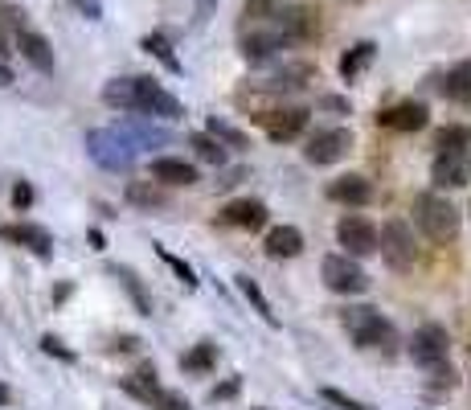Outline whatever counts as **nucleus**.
Instances as JSON below:
<instances>
[{
	"mask_svg": "<svg viewBox=\"0 0 471 410\" xmlns=\"http://www.w3.org/2000/svg\"><path fill=\"white\" fill-rule=\"evenodd\" d=\"M189 148L197 152V161L214 164V169H222V164L230 161V148H222V144H217L209 131H193V136H189Z\"/></svg>",
	"mask_w": 471,
	"mask_h": 410,
	"instance_id": "obj_26",
	"label": "nucleus"
},
{
	"mask_svg": "<svg viewBox=\"0 0 471 410\" xmlns=\"http://www.w3.org/2000/svg\"><path fill=\"white\" fill-rule=\"evenodd\" d=\"M377 255L389 263V271H414L418 259H422L414 226L402 222V217H389L386 226L377 230Z\"/></svg>",
	"mask_w": 471,
	"mask_h": 410,
	"instance_id": "obj_4",
	"label": "nucleus"
},
{
	"mask_svg": "<svg viewBox=\"0 0 471 410\" xmlns=\"http://www.w3.org/2000/svg\"><path fill=\"white\" fill-rule=\"evenodd\" d=\"M152 406H156V410H193L184 394H172V390H161V398L152 402Z\"/></svg>",
	"mask_w": 471,
	"mask_h": 410,
	"instance_id": "obj_36",
	"label": "nucleus"
},
{
	"mask_svg": "<svg viewBox=\"0 0 471 410\" xmlns=\"http://www.w3.org/2000/svg\"><path fill=\"white\" fill-rule=\"evenodd\" d=\"M430 386H435V390H455V386H459V378H455V369L443 361V366L430 369Z\"/></svg>",
	"mask_w": 471,
	"mask_h": 410,
	"instance_id": "obj_35",
	"label": "nucleus"
},
{
	"mask_svg": "<svg viewBox=\"0 0 471 410\" xmlns=\"http://www.w3.org/2000/svg\"><path fill=\"white\" fill-rule=\"evenodd\" d=\"M234 283H238V292L247 296V304H250V308H255V312L263 316V320H267L271 328H279V316L271 312V300H267V296H263V288H258V283L250 280V275H238Z\"/></svg>",
	"mask_w": 471,
	"mask_h": 410,
	"instance_id": "obj_29",
	"label": "nucleus"
},
{
	"mask_svg": "<svg viewBox=\"0 0 471 410\" xmlns=\"http://www.w3.org/2000/svg\"><path fill=\"white\" fill-rule=\"evenodd\" d=\"M238 390H242V378H230V382H222V386L209 390V402H230Z\"/></svg>",
	"mask_w": 471,
	"mask_h": 410,
	"instance_id": "obj_38",
	"label": "nucleus"
},
{
	"mask_svg": "<svg viewBox=\"0 0 471 410\" xmlns=\"http://www.w3.org/2000/svg\"><path fill=\"white\" fill-rule=\"evenodd\" d=\"M139 45H144V50H148V54L156 58V62H161L164 70H169V75H181V70H184V66H181V58L172 54V42L164 37V33H148V37H144Z\"/></svg>",
	"mask_w": 471,
	"mask_h": 410,
	"instance_id": "obj_27",
	"label": "nucleus"
},
{
	"mask_svg": "<svg viewBox=\"0 0 471 410\" xmlns=\"http://www.w3.org/2000/svg\"><path fill=\"white\" fill-rule=\"evenodd\" d=\"M414 222H418V230L435 242V247H451V242L459 238V230H463L459 209H455L443 193H418L414 197Z\"/></svg>",
	"mask_w": 471,
	"mask_h": 410,
	"instance_id": "obj_3",
	"label": "nucleus"
},
{
	"mask_svg": "<svg viewBox=\"0 0 471 410\" xmlns=\"http://www.w3.org/2000/svg\"><path fill=\"white\" fill-rule=\"evenodd\" d=\"M217 357H222V349H217L214 341H197V345L181 357V369L184 374H209V369H217Z\"/></svg>",
	"mask_w": 471,
	"mask_h": 410,
	"instance_id": "obj_25",
	"label": "nucleus"
},
{
	"mask_svg": "<svg viewBox=\"0 0 471 410\" xmlns=\"http://www.w3.org/2000/svg\"><path fill=\"white\" fill-rule=\"evenodd\" d=\"M4 17H9L12 29H25V9H17V4H4Z\"/></svg>",
	"mask_w": 471,
	"mask_h": 410,
	"instance_id": "obj_40",
	"label": "nucleus"
},
{
	"mask_svg": "<svg viewBox=\"0 0 471 410\" xmlns=\"http://www.w3.org/2000/svg\"><path fill=\"white\" fill-rule=\"evenodd\" d=\"M17 50L25 54V62L33 66V70H42V75H50L54 70V50H50V42H45L37 29H17Z\"/></svg>",
	"mask_w": 471,
	"mask_h": 410,
	"instance_id": "obj_18",
	"label": "nucleus"
},
{
	"mask_svg": "<svg viewBox=\"0 0 471 410\" xmlns=\"http://www.w3.org/2000/svg\"><path fill=\"white\" fill-rule=\"evenodd\" d=\"M152 177L161 185H172V189H189V185L201 181L193 161H181V156H161V161H152Z\"/></svg>",
	"mask_w": 471,
	"mask_h": 410,
	"instance_id": "obj_17",
	"label": "nucleus"
},
{
	"mask_svg": "<svg viewBox=\"0 0 471 410\" xmlns=\"http://www.w3.org/2000/svg\"><path fill=\"white\" fill-rule=\"evenodd\" d=\"M156 255H161V259L169 263V271H172V275H177V280H181L184 288H189V292H193V288H197V271L189 267V263H184V259H177V255H172L169 247H161V242H156Z\"/></svg>",
	"mask_w": 471,
	"mask_h": 410,
	"instance_id": "obj_33",
	"label": "nucleus"
},
{
	"mask_svg": "<svg viewBox=\"0 0 471 410\" xmlns=\"http://www.w3.org/2000/svg\"><path fill=\"white\" fill-rule=\"evenodd\" d=\"M0 238H4V242H12V247L33 250L37 259H50V255H54V238L45 234L42 226H29V222H17V226H0Z\"/></svg>",
	"mask_w": 471,
	"mask_h": 410,
	"instance_id": "obj_16",
	"label": "nucleus"
},
{
	"mask_svg": "<svg viewBox=\"0 0 471 410\" xmlns=\"http://www.w3.org/2000/svg\"><path fill=\"white\" fill-rule=\"evenodd\" d=\"M12 205H17V209H29V205H33V185L29 181L12 185Z\"/></svg>",
	"mask_w": 471,
	"mask_h": 410,
	"instance_id": "obj_39",
	"label": "nucleus"
},
{
	"mask_svg": "<svg viewBox=\"0 0 471 410\" xmlns=\"http://www.w3.org/2000/svg\"><path fill=\"white\" fill-rule=\"evenodd\" d=\"M214 9H217V0H197V21H209Z\"/></svg>",
	"mask_w": 471,
	"mask_h": 410,
	"instance_id": "obj_41",
	"label": "nucleus"
},
{
	"mask_svg": "<svg viewBox=\"0 0 471 410\" xmlns=\"http://www.w3.org/2000/svg\"><path fill=\"white\" fill-rule=\"evenodd\" d=\"M4 54H9V33L0 29V58H4Z\"/></svg>",
	"mask_w": 471,
	"mask_h": 410,
	"instance_id": "obj_47",
	"label": "nucleus"
},
{
	"mask_svg": "<svg viewBox=\"0 0 471 410\" xmlns=\"http://www.w3.org/2000/svg\"><path fill=\"white\" fill-rule=\"evenodd\" d=\"M316 83V66L308 62H287L283 70H275V75L263 83V91H303Z\"/></svg>",
	"mask_w": 471,
	"mask_h": 410,
	"instance_id": "obj_20",
	"label": "nucleus"
},
{
	"mask_svg": "<svg viewBox=\"0 0 471 410\" xmlns=\"http://www.w3.org/2000/svg\"><path fill=\"white\" fill-rule=\"evenodd\" d=\"M42 353L58 357V361H75V349H66L58 336H42Z\"/></svg>",
	"mask_w": 471,
	"mask_h": 410,
	"instance_id": "obj_37",
	"label": "nucleus"
},
{
	"mask_svg": "<svg viewBox=\"0 0 471 410\" xmlns=\"http://www.w3.org/2000/svg\"><path fill=\"white\" fill-rule=\"evenodd\" d=\"M439 91L451 99V103H467V107H471V62L451 66L447 75H443Z\"/></svg>",
	"mask_w": 471,
	"mask_h": 410,
	"instance_id": "obj_22",
	"label": "nucleus"
},
{
	"mask_svg": "<svg viewBox=\"0 0 471 410\" xmlns=\"http://www.w3.org/2000/svg\"><path fill=\"white\" fill-rule=\"evenodd\" d=\"M205 131L214 136L222 148H230V152H247L250 148V136L242 128H234V123H225V119H217V115H209L205 119Z\"/></svg>",
	"mask_w": 471,
	"mask_h": 410,
	"instance_id": "obj_24",
	"label": "nucleus"
},
{
	"mask_svg": "<svg viewBox=\"0 0 471 410\" xmlns=\"http://www.w3.org/2000/svg\"><path fill=\"white\" fill-rule=\"evenodd\" d=\"M4 402H9V386H4V382H0V406H4Z\"/></svg>",
	"mask_w": 471,
	"mask_h": 410,
	"instance_id": "obj_48",
	"label": "nucleus"
},
{
	"mask_svg": "<svg viewBox=\"0 0 471 410\" xmlns=\"http://www.w3.org/2000/svg\"><path fill=\"white\" fill-rule=\"evenodd\" d=\"M103 103L115 111H136V115H148V119H177L184 115L181 99L169 95V91L156 83V78H111L107 87H103Z\"/></svg>",
	"mask_w": 471,
	"mask_h": 410,
	"instance_id": "obj_1",
	"label": "nucleus"
},
{
	"mask_svg": "<svg viewBox=\"0 0 471 410\" xmlns=\"http://www.w3.org/2000/svg\"><path fill=\"white\" fill-rule=\"evenodd\" d=\"M136 345H139L136 336H119V341H115V345H111V349H115V353H131V349H136Z\"/></svg>",
	"mask_w": 471,
	"mask_h": 410,
	"instance_id": "obj_44",
	"label": "nucleus"
},
{
	"mask_svg": "<svg viewBox=\"0 0 471 410\" xmlns=\"http://www.w3.org/2000/svg\"><path fill=\"white\" fill-rule=\"evenodd\" d=\"M128 201L139 205V209H156V205H164L169 197H164L161 181H128Z\"/></svg>",
	"mask_w": 471,
	"mask_h": 410,
	"instance_id": "obj_30",
	"label": "nucleus"
},
{
	"mask_svg": "<svg viewBox=\"0 0 471 410\" xmlns=\"http://www.w3.org/2000/svg\"><path fill=\"white\" fill-rule=\"evenodd\" d=\"M287 0H247L242 4V25H263V21H271L279 9H283Z\"/></svg>",
	"mask_w": 471,
	"mask_h": 410,
	"instance_id": "obj_31",
	"label": "nucleus"
},
{
	"mask_svg": "<svg viewBox=\"0 0 471 410\" xmlns=\"http://www.w3.org/2000/svg\"><path fill=\"white\" fill-rule=\"evenodd\" d=\"M12 83H17V78H12V70L0 62V87H12Z\"/></svg>",
	"mask_w": 471,
	"mask_h": 410,
	"instance_id": "obj_46",
	"label": "nucleus"
},
{
	"mask_svg": "<svg viewBox=\"0 0 471 410\" xmlns=\"http://www.w3.org/2000/svg\"><path fill=\"white\" fill-rule=\"evenodd\" d=\"M217 222L222 226H234V230H263L271 222V209L267 201H258V197H238V201H230L217 214Z\"/></svg>",
	"mask_w": 471,
	"mask_h": 410,
	"instance_id": "obj_14",
	"label": "nucleus"
},
{
	"mask_svg": "<svg viewBox=\"0 0 471 410\" xmlns=\"http://www.w3.org/2000/svg\"><path fill=\"white\" fill-rule=\"evenodd\" d=\"M447 353H451V336L443 324H422V328H414V336H410V357H414V366L435 369L447 361Z\"/></svg>",
	"mask_w": 471,
	"mask_h": 410,
	"instance_id": "obj_10",
	"label": "nucleus"
},
{
	"mask_svg": "<svg viewBox=\"0 0 471 410\" xmlns=\"http://www.w3.org/2000/svg\"><path fill=\"white\" fill-rule=\"evenodd\" d=\"M435 152H471V128L467 123H447L435 131Z\"/></svg>",
	"mask_w": 471,
	"mask_h": 410,
	"instance_id": "obj_28",
	"label": "nucleus"
},
{
	"mask_svg": "<svg viewBox=\"0 0 471 410\" xmlns=\"http://www.w3.org/2000/svg\"><path fill=\"white\" fill-rule=\"evenodd\" d=\"M324 12L316 9V4H283L279 9V29H283V37H287V45H303L311 42V37H320L324 21H320Z\"/></svg>",
	"mask_w": 471,
	"mask_h": 410,
	"instance_id": "obj_8",
	"label": "nucleus"
},
{
	"mask_svg": "<svg viewBox=\"0 0 471 410\" xmlns=\"http://www.w3.org/2000/svg\"><path fill=\"white\" fill-rule=\"evenodd\" d=\"M349 152H353V131L349 128H324V131H316V136H308V144H303V161L316 164V169H328V164H341Z\"/></svg>",
	"mask_w": 471,
	"mask_h": 410,
	"instance_id": "obj_7",
	"label": "nucleus"
},
{
	"mask_svg": "<svg viewBox=\"0 0 471 410\" xmlns=\"http://www.w3.org/2000/svg\"><path fill=\"white\" fill-rule=\"evenodd\" d=\"M328 197H333L336 205H349V209H361V205H369L373 201V181L369 177H357V173H349V177H336L333 185H328Z\"/></svg>",
	"mask_w": 471,
	"mask_h": 410,
	"instance_id": "obj_15",
	"label": "nucleus"
},
{
	"mask_svg": "<svg viewBox=\"0 0 471 410\" xmlns=\"http://www.w3.org/2000/svg\"><path fill=\"white\" fill-rule=\"evenodd\" d=\"M320 107H328V111H349V103H344V99H336V95H324Z\"/></svg>",
	"mask_w": 471,
	"mask_h": 410,
	"instance_id": "obj_42",
	"label": "nucleus"
},
{
	"mask_svg": "<svg viewBox=\"0 0 471 410\" xmlns=\"http://www.w3.org/2000/svg\"><path fill=\"white\" fill-rule=\"evenodd\" d=\"M471 181V152H435L430 185L435 189H463Z\"/></svg>",
	"mask_w": 471,
	"mask_h": 410,
	"instance_id": "obj_12",
	"label": "nucleus"
},
{
	"mask_svg": "<svg viewBox=\"0 0 471 410\" xmlns=\"http://www.w3.org/2000/svg\"><path fill=\"white\" fill-rule=\"evenodd\" d=\"M320 275H324V288L336 296H365L369 292V271L353 259V255H328L320 263Z\"/></svg>",
	"mask_w": 471,
	"mask_h": 410,
	"instance_id": "obj_6",
	"label": "nucleus"
},
{
	"mask_svg": "<svg viewBox=\"0 0 471 410\" xmlns=\"http://www.w3.org/2000/svg\"><path fill=\"white\" fill-rule=\"evenodd\" d=\"M336 242L344 247V255L369 259V255H377V226L365 214H344L336 222Z\"/></svg>",
	"mask_w": 471,
	"mask_h": 410,
	"instance_id": "obj_9",
	"label": "nucleus"
},
{
	"mask_svg": "<svg viewBox=\"0 0 471 410\" xmlns=\"http://www.w3.org/2000/svg\"><path fill=\"white\" fill-rule=\"evenodd\" d=\"M308 119H311L308 107H275V111H263L258 123L267 128L271 144H291V140H300L303 131H308Z\"/></svg>",
	"mask_w": 471,
	"mask_h": 410,
	"instance_id": "obj_11",
	"label": "nucleus"
},
{
	"mask_svg": "<svg viewBox=\"0 0 471 410\" xmlns=\"http://www.w3.org/2000/svg\"><path fill=\"white\" fill-rule=\"evenodd\" d=\"M86 152H90V161H95L98 169H107V173H128L131 164H136V144L119 128L90 131V136H86Z\"/></svg>",
	"mask_w": 471,
	"mask_h": 410,
	"instance_id": "obj_5",
	"label": "nucleus"
},
{
	"mask_svg": "<svg viewBox=\"0 0 471 410\" xmlns=\"http://www.w3.org/2000/svg\"><path fill=\"white\" fill-rule=\"evenodd\" d=\"M373 58H377V45L373 42H357L353 50L341 58V78H344V83H357V78L373 66Z\"/></svg>",
	"mask_w": 471,
	"mask_h": 410,
	"instance_id": "obj_23",
	"label": "nucleus"
},
{
	"mask_svg": "<svg viewBox=\"0 0 471 410\" xmlns=\"http://www.w3.org/2000/svg\"><path fill=\"white\" fill-rule=\"evenodd\" d=\"M430 123V107L427 103H414V99H406V103H394V107L377 111V128L386 131H402V136H410V131H422Z\"/></svg>",
	"mask_w": 471,
	"mask_h": 410,
	"instance_id": "obj_13",
	"label": "nucleus"
},
{
	"mask_svg": "<svg viewBox=\"0 0 471 410\" xmlns=\"http://www.w3.org/2000/svg\"><path fill=\"white\" fill-rule=\"evenodd\" d=\"M75 4L86 12V17H90V21H98V0H75Z\"/></svg>",
	"mask_w": 471,
	"mask_h": 410,
	"instance_id": "obj_43",
	"label": "nucleus"
},
{
	"mask_svg": "<svg viewBox=\"0 0 471 410\" xmlns=\"http://www.w3.org/2000/svg\"><path fill=\"white\" fill-rule=\"evenodd\" d=\"M320 398H324V402H333V406H341V410H369L365 402L349 398V394H344V390H336V386H324V390H320Z\"/></svg>",
	"mask_w": 471,
	"mask_h": 410,
	"instance_id": "obj_34",
	"label": "nucleus"
},
{
	"mask_svg": "<svg viewBox=\"0 0 471 410\" xmlns=\"http://www.w3.org/2000/svg\"><path fill=\"white\" fill-rule=\"evenodd\" d=\"M242 177H247V173H242V169H234V173H225L217 185H222V189H230V185H238V181H242Z\"/></svg>",
	"mask_w": 471,
	"mask_h": 410,
	"instance_id": "obj_45",
	"label": "nucleus"
},
{
	"mask_svg": "<svg viewBox=\"0 0 471 410\" xmlns=\"http://www.w3.org/2000/svg\"><path fill=\"white\" fill-rule=\"evenodd\" d=\"M341 324L344 333L357 341V349H365V353H381V357L397 353V328L377 308H369V304H349L341 312Z\"/></svg>",
	"mask_w": 471,
	"mask_h": 410,
	"instance_id": "obj_2",
	"label": "nucleus"
},
{
	"mask_svg": "<svg viewBox=\"0 0 471 410\" xmlns=\"http://www.w3.org/2000/svg\"><path fill=\"white\" fill-rule=\"evenodd\" d=\"M115 280L123 283V288H128V296H131V300H136V308H139V312H144V316H152V296L144 292V283L136 280V271H128V267H115Z\"/></svg>",
	"mask_w": 471,
	"mask_h": 410,
	"instance_id": "obj_32",
	"label": "nucleus"
},
{
	"mask_svg": "<svg viewBox=\"0 0 471 410\" xmlns=\"http://www.w3.org/2000/svg\"><path fill=\"white\" fill-rule=\"evenodd\" d=\"M123 390H128L131 398H139V402H156L161 398V382H156V366H139L136 374H128L123 378Z\"/></svg>",
	"mask_w": 471,
	"mask_h": 410,
	"instance_id": "obj_21",
	"label": "nucleus"
},
{
	"mask_svg": "<svg viewBox=\"0 0 471 410\" xmlns=\"http://www.w3.org/2000/svg\"><path fill=\"white\" fill-rule=\"evenodd\" d=\"M263 250H267L271 259H295V255H303V230L287 226V222H283V226H271Z\"/></svg>",
	"mask_w": 471,
	"mask_h": 410,
	"instance_id": "obj_19",
	"label": "nucleus"
}]
</instances>
